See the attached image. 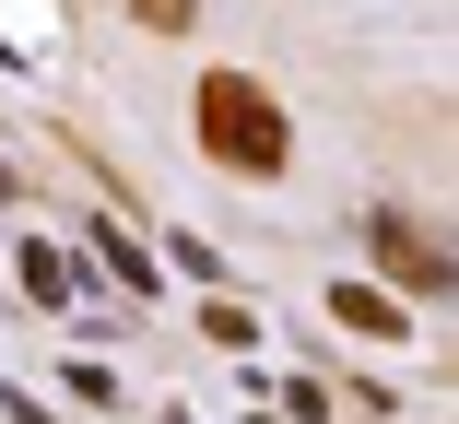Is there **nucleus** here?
<instances>
[{
  "mask_svg": "<svg viewBox=\"0 0 459 424\" xmlns=\"http://www.w3.org/2000/svg\"><path fill=\"white\" fill-rule=\"evenodd\" d=\"M142 13H153V24H177V0H142Z\"/></svg>",
  "mask_w": 459,
  "mask_h": 424,
  "instance_id": "2",
  "label": "nucleus"
},
{
  "mask_svg": "<svg viewBox=\"0 0 459 424\" xmlns=\"http://www.w3.org/2000/svg\"><path fill=\"white\" fill-rule=\"evenodd\" d=\"M201 130H212V153H224V165H283V130L259 118V82H236V71L201 95Z\"/></svg>",
  "mask_w": 459,
  "mask_h": 424,
  "instance_id": "1",
  "label": "nucleus"
}]
</instances>
